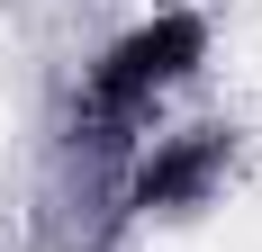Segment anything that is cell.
<instances>
[{
    "label": "cell",
    "instance_id": "cell-1",
    "mask_svg": "<svg viewBox=\"0 0 262 252\" xmlns=\"http://www.w3.org/2000/svg\"><path fill=\"white\" fill-rule=\"evenodd\" d=\"M199 54H208V18H199V9H163V18L127 27V36L91 63V90H81V126H91V144H127V126L145 117L172 81L199 72Z\"/></svg>",
    "mask_w": 262,
    "mask_h": 252
},
{
    "label": "cell",
    "instance_id": "cell-2",
    "mask_svg": "<svg viewBox=\"0 0 262 252\" xmlns=\"http://www.w3.org/2000/svg\"><path fill=\"white\" fill-rule=\"evenodd\" d=\"M226 153H235V135L226 126H190V135H163L145 162H136L127 180V207H190V198H208V180L226 171Z\"/></svg>",
    "mask_w": 262,
    "mask_h": 252
}]
</instances>
